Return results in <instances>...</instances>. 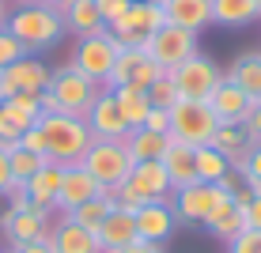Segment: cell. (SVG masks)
Listing matches in <instances>:
<instances>
[{"label":"cell","mask_w":261,"mask_h":253,"mask_svg":"<svg viewBox=\"0 0 261 253\" xmlns=\"http://www.w3.org/2000/svg\"><path fill=\"white\" fill-rule=\"evenodd\" d=\"M250 144H254V140H250V132L242 129V125H220V132H216L212 148L223 151V155L231 159V166H235V162L250 151Z\"/></svg>","instance_id":"31"},{"label":"cell","mask_w":261,"mask_h":253,"mask_svg":"<svg viewBox=\"0 0 261 253\" xmlns=\"http://www.w3.org/2000/svg\"><path fill=\"white\" fill-rule=\"evenodd\" d=\"M53 249L57 253H102L95 231H84L80 223H72L68 215L53 219Z\"/></svg>","instance_id":"22"},{"label":"cell","mask_w":261,"mask_h":253,"mask_svg":"<svg viewBox=\"0 0 261 253\" xmlns=\"http://www.w3.org/2000/svg\"><path fill=\"white\" fill-rule=\"evenodd\" d=\"M61 19H65V31L76 34V38H87V34H102L106 31L95 0H72L65 12H61Z\"/></svg>","instance_id":"24"},{"label":"cell","mask_w":261,"mask_h":253,"mask_svg":"<svg viewBox=\"0 0 261 253\" xmlns=\"http://www.w3.org/2000/svg\"><path fill=\"white\" fill-rule=\"evenodd\" d=\"M46 91L61 102V114H72V117H87V110L95 106V98L102 95V87L95 79H87L84 72H76L72 65H61L53 68V79Z\"/></svg>","instance_id":"4"},{"label":"cell","mask_w":261,"mask_h":253,"mask_svg":"<svg viewBox=\"0 0 261 253\" xmlns=\"http://www.w3.org/2000/svg\"><path fill=\"white\" fill-rule=\"evenodd\" d=\"M23 132H27V129H23V125L4 110V106H0V144H4V148H12V144H19Z\"/></svg>","instance_id":"39"},{"label":"cell","mask_w":261,"mask_h":253,"mask_svg":"<svg viewBox=\"0 0 261 253\" xmlns=\"http://www.w3.org/2000/svg\"><path fill=\"white\" fill-rule=\"evenodd\" d=\"M178 227V215L170 201H148L137 208V234L144 242H155V246H167L170 234Z\"/></svg>","instance_id":"17"},{"label":"cell","mask_w":261,"mask_h":253,"mask_svg":"<svg viewBox=\"0 0 261 253\" xmlns=\"http://www.w3.org/2000/svg\"><path fill=\"white\" fill-rule=\"evenodd\" d=\"M8 31L15 34V42L27 49V53H46L53 49L61 38H65V19H61V12H53L49 4H19L12 8V15H8Z\"/></svg>","instance_id":"1"},{"label":"cell","mask_w":261,"mask_h":253,"mask_svg":"<svg viewBox=\"0 0 261 253\" xmlns=\"http://www.w3.org/2000/svg\"><path fill=\"white\" fill-rule=\"evenodd\" d=\"M133 4H159V8H163L167 0H133Z\"/></svg>","instance_id":"50"},{"label":"cell","mask_w":261,"mask_h":253,"mask_svg":"<svg viewBox=\"0 0 261 253\" xmlns=\"http://www.w3.org/2000/svg\"><path fill=\"white\" fill-rule=\"evenodd\" d=\"M114 98H118L125 121H129V129H140L144 117L151 114V102H148V91H140V87H114Z\"/></svg>","instance_id":"30"},{"label":"cell","mask_w":261,"mask_h":253,"mask_svg":"<svg viewBox=\"0 0 261 253\" xmlns=\"http://www.w3.org/2000/svg\"><path fill=\"white\" fill-rule=\"evenodd\" d=\"M235 170L250 193H261V144H250V151L235 162Z\"/></svg>","instance_id":"35"},{"label":"cell","mask_w":261,"mask_h":253,"mask_svg":"<svg viewBox=\"0 0 261 253\" xmlns=\"http://www.w3.org/2000/svg\"><path fill=\"white\" fill-rule=\"evenodd\" d=\"M257 8H261V0H257Z\"/></svg>","instance_id":"52"},{"label":"cell","mask_w":261,"mask_h":253,"mask_svg":"<svg viewBox=\"0 0 261 253\" xmlns=\"http://www.w3.org/2000/svg\"><path fill=\"white\" fill-rule=\"evenodd\" d=\"M163 23H167V12L159 4H129V12H125L118 23H110L106 31H110L121 46H144Z\"/></svg>","instance_id":"11"},{"label":"cell","mask_w":261,"mask_h":253,"mask_svg":"<svg viewBox=\"0 0 261 253\" xmlns=\"http://www.w3.org/2000/svg\"><path fill=\"white\" fill-rule=\"evenodd\" d=\"M42 162H49V159H46V155H34V151L19 148V144H12V148H8V166H12V182H19V185H27L34 174H38Z\"/></svg>","instance_id":"32"},{"label":"cell","mask_w":261,"mask_h":253,"mask_svg":"<svg viewBox=\"0 0 261 253\" xmlns=\"http://www.w3.org/2000/svg\"><path fill=\"white\" fill-rule=\"evenodd\" d=\"M61 178H65V162H42V170L31 178L23 189H27V196H31V204L34 208H42V212H53L57 215V189H61Z\"/></svg>","instance_id":"20"},{"label":"cell","mask_w":261,"mask_h":253,"mask_svg":"<svg viewBox=\"0 0 261 253\" xmlns=\"http://www.w3.org/2000/svg\"><path fill=\"white\" fill-rule=\"evenodd\" d=\"M163 12H167V23L193 31V34L212 26V0H167Z\"/></svg>","instance_id":"23"},{"label":"cell","mask_w":261,"mask_h":253,"mask_svg":"<svg viewBox=\"0 0 261 253\" xmlns=\"http://www.w3.org/2000/svg\"><path fill=\"white\" fill-rule=\"evenodd\" d=\"M242 219H246V227L261 231V193H254L246 204H242Z\"/></svg>","instance_id":"44"},{"label":"cell","mask_w":261,"mask_h":253,"mask_svg":"<svg viewBox=\"0 0 261 253\" xmlns=\"http://www.w3.org/2000/svg\"><path fill=\"white\" fill-rule=\"evenodd\" d=\"M129 4L133 0H95V8H98V15H102V23L110 26V23H118L125 12H129Z\"/></svg>","instance_id":"40"},{"label":"cell","mask_w":261,"mask_h":253,"mask_svg":"<svg viewBox=\"0 0 261 253\" xmlns=\"http://www.w3.org/2000/svg\"><path fill=\"white\" fill-rule=\"evenodd\" d=\"M174 87H178V95H182V102H204L216 87H220V79H223V68L216 65V61L208 57V53H201L197 49L190 61H182L174 72Z\"/></svg>","instance_id":"8"},{"label":"cell","mask_w":261,"mask_h":253,"mask_svg":"<svg viewBox=\"0 0 261 253\" xmlns=\"http://www.w3.org/2000/svg\"><path fill=\"white\" fill-rule=\"evenodd\" d=\"M159 76H163V68L144 53V46H121L118 61H114V72L106 76V91H114V87H140V91H148Z\"/></svg>","instance_id":"9"},{"label":"cell","mask_w":261,"mask_h":253,"mask_svg":"<svg viewBox=\"0 0 261 253\" xmlns=\"http://www.w3.org/2000/svg\"><path fill=\"white\" fill-rule=\"evenodd\" d=\"M261 19L257 0H212V23L220 26H246Z\"/></svg>","instance_id":"28"},{"label":"cell","mask_w":261,"mask_h":253,"mask_svg":"<svg viewBox=\"0 0 261 253\" xmlns=\"http://www.w3.org/2000/svg\"><path fill=\"white\" fill-rule=\"evenodd\" d=\"M204 102H208V110L216 114V121H220V125H242V121H246V114H250V102H254V98H246L227 76H223L220 87H216Z\"/></svg>","instance_id":"18"},{"label":"cell","mask_w":261,"mask_h":253,"mask_svg":"<svg viewBox=\"0 0 261 253\" xmlns=\"http://www.w3.org/2000/svg\"><path fill=\"white\" fill-rule=\"evenodd\" d=\"M84 121H87V129H91L95 140H125L129 136V121H125L114 91H106V87H102V95L95 98V106L87 110Z\"/></svg>","instance_id":"14"},{"label":"cell","mask_w":261,"mask_h":253,"mask_svg":"<svg viewBox=\"0 0 261 253\" xmlns=\"http://www.w3.org/2000/svg\"><path fill=\"white\" fill-rule=\"evenodd\" d=\"M223 185H208V182H193L186 189H174V215L178 223L190 227H204V219L216 212V204L223 201Z\"/></svg>","instance_id":"12"},{"label":"cell","mask_w":261,"mask_h":253,"mask_svg":"<svg viewBox=\"0 0 261 253\" xmlns=\"http://www.w3.org/2000/svg\"><path fill=\"white\" fill-rule=\"evenodd\" d=\"M148 102L155 106V110H174V106L182 102V95H178L174 76H170V72H163V76H159L155 83L148 87Z\"/></svg>","instance_id":"36"},{"label":"cell","mask_w":261,"mask_h":253,"mask_svg":"<svg viewBox=\"0 0 261 253\" xmlns=\"http://www.w3.org/2000/svg\"><path fill=\"white\" fill-rule=\"evenodd\" d=\"M95 238H98V246H102V253H114V249L129 246V242H137L140 238L137 234V215L121 212V208H110V215L98 223Z\"/></svg>","instance_id":"19"},{"label":"cell","mask_w":261,"mask_h":253,"mask_svg":"<svg viewBox=\"0 0 261 253\" xmlns=\"http://www.w3.org/2000/svg\"><path fill=\"white\" fill-rule=\"evenodd\" d=\"M231 170H235V166H231V159L223 155V151H216L212 144H208V148H197V182L220 185Z\"/></svg>","instance_id":"29"},{"label":"cell","mask_w":261,"mask_h":253,"mask_svg":"<svg viewBox=\"0 0 261 253\" xmlns=\"http://www.w3.org/2000/svg\"><path fill=\"white\" fill-rule=\"evenodd\" d=\"M12 189V166H8V148L0 144V196Z\"/></svg>","instance_id":"47"},{"label":"cell","mask_w":261,"mask_h":253,"mask_svg":"<svg viewBox=\"0 0 261 253\" xmlns=\"http://www.w3.org/2000/svg\"><path fill=\"white\" fill-rule=\"evenodd\" d=\"M42 4H49V8H53V12H65V8L72 4V0H42Z\"/></svg>","instance_id":"48"},{"label":"cell","mask_w":261,"mask_h":253,"mask_svg":"<svg viewBox=\"0 0 261 253\" xmlns=\"http://www.w3.org/2000/svg\"><path fill=\"white\" fill-rule=\"evenodd\" d=\"M140 129H151V132H167L170 136V110H155V106H151V114L144 117V125Z\"/></svg>","instance_id":"43"},{"label":"cell","mask_w":261,"mask_h":253,"mask_svg":"<svg viewBox=\"0 0 261 253\" xmlns=\"http://www.w3.org/2000/svg\"><path fill=\"white\" fill-rule=\"evenodd\" d=\"M42 132V144H46V159L53 162H80L84 151L91 148V129H87L84 117L72 114H42V121L34 125Z\"/></svg>","instance_id":"2"},{"label":"cell","mask_w":261,"mask_h":253,"mask_svg":"<svg viewBox=\"0 0 261 253\" xmlns=\"http://www.w3.org/2000/svg\"><path fill=\"white\" fill-rule=\"evenodd\" d=\"M114 253H167V249H163V246H155V242L137 238V242H129V246H121V249H114Z\"/></svg>","instance_id":"46"},{"label":"cell","mask_w":261,"mask_h":253,"mask_svg":"<svg viewBox=\"0 0 261 253\" xmlns=\"http://www.w3.org/2000/svg\"><path fill=\"white\" fill-rule=\"evenodd\" d=\"M170 136L167 132H151V129H129L125 136V151L133 155V162H159L167 151Z\"/></svg>","instance_id":"26"},{"label":"cell","mask_w":261,"mask_h":253,"mask_svg":"<svg viewBox=\"0 0 261 253\" xmlns=\"http://www.w3.org/2000/svg\"><path fill=\"white\" fill-rule=\"evenodd\" d=\"M227 253H261V231H254V227L239 231L235 238L227 242Z\"/></svg>","instance_id":"38"},{"label":"cell","mask_w":261,"mask_h":253,"mask_svg":"<svg viewBox=\"0 0 261 253\" xmlns=\"http://www.w3.org/2000/svg\"><path fill=\"white\" fill-rule=\"evenodd\" d=\"M53 227V212H42V208H23V212H8L0 219V231H4V246H23V242L42 238Z\"/></svg>","instance_id":"16"},{"label":"cell","mask_w":261,"mask_h":253,"mask_svg":"<svg viewBox=\"0 0 261 253\" xmlns=\"http://www.w3.org/2000/svg\"><path fill=\"white\" fill-rule=\"evenodd\" d=\"M8 15H12V8H8V0H0V26H8Z\"/></svg>","instance_id":"49"},{"label":"cell","mask_w":261,"mask_h":253,"mask_svg":"<svg viewBox=\"0 0 261 253\" xmlns=\"http://www.w3.org/2000/svg\"><path fill=\"white\" fill-rule=\"evenodd\" d=\"M197 49H201V34L182 31V26H174V23H163L148 42H144V53H148L163 72H174L182 61H190Z\"/></svg>","instance_id":"7"},{"label":"cell","mask_w":261,"mask_h":253,"mask_svg":"<svg viewBox=\"0 0 261 253\" xmlns=\"http://www.w3.org/2000/svg\"><path fill=\"white\" fill-rule=\"evenodd\" d=\"M19 148L34 151V155H46V144H42V132L38 129H27L23 136H19Z\"/></svg>","instance_id":"45"},{"label":"cell","mask_w":261,"mask_h":253,"mask_svg":"<svg viewBox=\"0 0 261 253\" xmlns=\"http://www.w3.org/2000/svg\"><path fill=\"white\" fill-rule=\"evenodd\" d=\"M242 129L250 132V140H254V144H261V98L250 102V114H246V121H242Z\"/></svg>","instance_id":"42"},{"label":"cell","mask_w":261,"mask_h":253,"mask_svg":"<svg viewBox=\"0 0 261 253\" xmlns=\"http://www.w3.org/2000/svg\"><path fill=\"white\" fill-rule=\"evenodd\" d=\"M8 253H57L53 249V227L34 242H23V246H8Z\"/></svg>","instance_id":"41"},{"label":"cell","mask_w":261,"mask_h":253,"mask_svg":"<svg viewBox=\"0 0 261 253\" xmlns=\"http://www.w3.org/2000/svg\"><path fill=\"white\" fill-rule=\"evenodd\" d=\"M220 132V121L208 102H178L170 110V140H182L190 148H208Z\"/></svg>","instance_id":"6"},{"label":"cell","mask_w":261,"mask_h":253,"mask_svg":"<svg viewBox=\"0 0 261 253\" xmlns=\"http://www.w3.org/2000/svg\"><path fill=\"white\" fill-rule=\"evenodd\" d=\"M125 189H129L140 204H148V201H170V196H174V185H170L163 162H133L129 178H125Z\"/></svg>","instance_id":"15"},{"label":"cell","mask_w":261,"mask_h":253,"mask_svg":"<svg viewBox=\"0 0 261 253\" xmlns=\"http://www.w3.org/2000/svg\"><path fill=\"white\" fill-rule=\"evenodd\" d=\"M49 79H53V68L42 57L27 53V57H19L15 65L0 72V102L12 95H42L49 87Z\"/></svg>","instance_id":"10"},{"label":"cell","mask_w":261,"mask_h":253,"mask_svg":"<svg viewBox=\"0 0 261 253\" xmlns=\"http://www.w3.org/2000/svg\"><path fill=\"white\" fill-rule=\"evenodd\" d=\"M159 162H163V170H167V178H170L174 189H186V185L197 182V148H190V144L170 140Z\"/></svg>","instance_id":"21"},{"label":"cell","mask_w":261,"mask_h":253,"mask_svg":"<svg viewBox=\"0 0 261 253\" xmlns=\"http://www.w3.org/2000/svg\"><path fill=\"white\" fill-rule=\"evenodd\" d=\"M223 76H227L246 98H261V49L242 53V57H239L227 72H223Z\"/></svg>","instance_id":"27"},{"label":"cell","mask_w":261,"mask_h":253,"mask_svg":"<svg viewBox=\"0 0 261 253\" xmlns=\"http://www.w3.org/2000/svg\"><path fill=\"white\" fill-rule=\"evenodd\" d=\"M0 106L15 117L23 129H34V125L42 121V102H38V95H12V98H4Z\"/></svg>","instance_id":"33"},{"label":"cell","mask_w":261,"mask_h":253,"mask_svg":"<svg viewBox=\"0 0 261 253\" xmlns=\"http://www.w3.org/2000/svg\"><path fill=\"white\" fill-rule=\"evenodd\" d=\"M12 4H15V8H19V4H38V0H12Z\"/></svg>","instance_id":"51"},{"label":"cell","mask_w":261,"mask_h":253,"mask_svg":"<svg viewBox=\"0 0 261 253\" xmlns=\"http://www.w3.org/2000/svg\"><path fill=\"white\" fill-rule=\"evenodd\" d=\"M204 227H208V234H216L220 242H231L239 231H246V219H242V208H239V201L235 196H223L220 204H216V212L204 219Z\"/></svg>","instance_id":"25"},{"label":"cell","mask_w":261,"mask_h":253,"mask_svg":"<svg viewBox=\"0 0 261 253\" xmlns=\"http://www.w3.org/2000/svg\"><path fill=\"white\" fill-rule=\"evenodd\" d=\"M110 208H114V201L106 196V189H102V196H95V201L80 204L76 212H68V219H72V223H80L84 231H98V223L110 215Z\"/></svg>","instance_id":"34"},{"label":"cell","mask_w":261,"mask_h":253,"mask_svg":"<svg viewBox=\"0 0 261 253\" xmlns=\"http://www.w3.org/2000/svg\"><path fill=\"white\" fill-rule=\"evenodd\" d=\"M84 170L95 178L102 189H118L125 185L133 170V155L125 151V140H91V148L84 151Z\"/></svg>","instance_id":"3"},{"label":"cell","mask_w":261,"mask_h":253,"mask_svg":"<svg viewBox=\"0 0 261 253\" xmlns=\"http://www.w3.org/2000/svg\"><path fill=\"white\" fill-rule=\"evenodd\" d=\"M19 57H27V49L15 42V34L8 31V26H0V72H4L8 65H15Z\"/></svg>","instance_id":"37"},{"label":"cell","mask_w":261,"mask_h":253,"mask_svg":"<svg viewBox=\"0 0 261 253\" xmlns=\"http://www.w3.org/2000/svg\"><path fill=\"white\" fill-rule=\"evenodd\" d=\"M118 53H121V42L114 38L110 31L87 34V38L76 42V53H72L68 65L76 68V72H84L87 79H95L98 87H106V76L114 72V61H118Z\"/></svg>","instance_id":"5"},{"label":"cell","mask_w":261,"mask_h":253,"mask_svg":"<svg viewBox=\"0 0 261 253\" xmlns=\"http://www.w3.org/2000/svg\"><path fill=\"white\" fill-rule=\"evenodd\" d=\"M95 196H102V185L95 182L91 174L84 170V162H65V178H61V189H57V215H68L76 212L80 204L95 201Z\"/></svg>","instance_id":"13"}]
</instances>
